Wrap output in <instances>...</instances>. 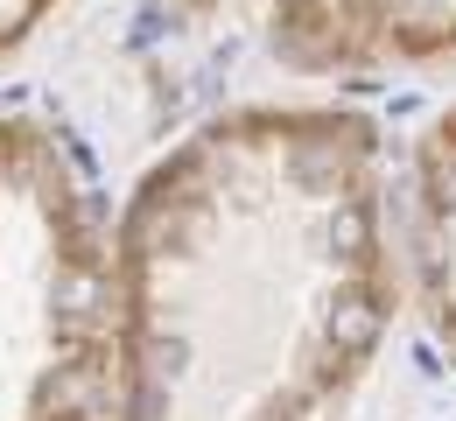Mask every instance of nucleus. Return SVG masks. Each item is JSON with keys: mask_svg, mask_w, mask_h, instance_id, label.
<instances>
[{"mask_svg": "<svg viewBox=\"0 0 456 421\" xmlns=\"http://www.w3.org/2000/svg\"><path fill=\"white\" fill-rule=\"evenodd\" d=\"M414 281L443 352H456V106L414 155Z\"/></svg>", "mask_w": 456, "mask_h": 421, "instance_id": "20e7f679", "label": "nucleus"}, {"mask_svg": "<svg viewBox=\"0 0 456 421\" xmlns=\"http://www.w3.org/2000/svg\"><path fill=\"white\" fill-rule=\"evenodd\" d=\"M113 352V225L43 126L0 120V421H106Z\"/></svg>", "mask_w": 456, "mask_h": 421, "instance_id": "f03ea898", "label": "nucleus"}, {"mask_svg": "<svg viewBox=\"0 0 456 421\" xmlns=\"http://www.w3.org/2000/svg\"><path fill=\"white\" fill-rule=\"evenodd\" d=\"M50 7H57V0H0V57H14V50L43 28Z\"/></svg>", "mask_w": 456, "mask_h": 421, "instance_id": "39448f33", "label": "nucleus"}, {"mask_svg": "<svg viewBox=\"0 0 456 421\" xmlns=\"http://www.w3.org/2000/svg\"><path fill=\"white\" fill-rule=\"evenodd\" d=\"M295 70H387L456 57V0H267Z\"/></svg>", "mask_w": 456, "mask_h": 421, "instance_id": "7ed1b4c3", "label": "nucleus"}, {"mask_svg": "<svg viewBox=\"0 0 456 421\" xmlns=\"http://www.w3.org/2000/svg\"><path fill=\"white\" fill-rule=\"evenodd\" d=\"M106 421H338L394 323L379 141L338 106H239L113 225Z\"/></svg>", "mask_w": 456, "mask_h": 421, "instance_id": "f257e3e1", "label": "nucleus"}]
</instances>
